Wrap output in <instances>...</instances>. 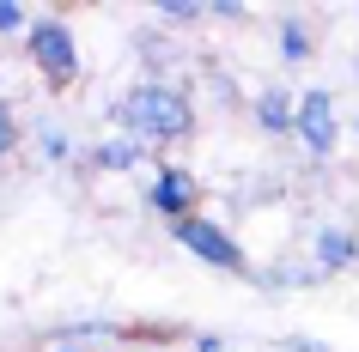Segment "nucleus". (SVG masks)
<instances>
[{"instance_id": "obj_4", "label": "nucleus", "mask_w": 359, "mask_h": 352, "mask_svg": "<svg viewBox=\"0 0 359 352\" xmlns=\"http://www.w3.org/2000/svg\"><path fill=\"white\" fill-rule=\"evenodd\" d=\"M158 213H165L170 225L177 219H195V201H201V183H195L189 170H177V164H165L158 176H152V195H147Z\"/></svg>"}, {"instance_id": "obj_7", "label": "nucleus", "mask_w": 359, "mask_h": 352, "mask_svg": "<svg viewBox=\"0 0 359 352\" xmlns=\"http://www.w3.org/2000/svg\"><path fill=\"white\" fill-rule=\"evenodd\" d=\"M292 122H299V104H292L280 85H268V92L256 97V128H268V134H292Z\"/></svg>"}, {"instance_id": "obj_13", "label": "nucleus", "mask_w": 359, "mask_h": 352, "mask_svg": "<svg viewBox=\"0 0 359 352\" xmlns=\"http://www.w3.org/2000/svg\"><path fill=\"white\" fill-rule=\"evenodd\" d=\"M43 152H49V158H67V134H55V128H43Z\"/></svg>"}, {"instance_id": "obj_8", "label": "nucleus", "mask_w": 359, "mask_h": 352, "mask_svg": "<svg viewBox=\"0 0 359 352\" xmlns=\"http://www.w3.org/2000/svg\"><path fill=\"white\" fill-rule=\"evenodd\" d=\"M140 158H147V152H140V140H104V146L92 152L97 170H134Z\"/></svg>"}, {"instance_id": "obj_12", "label": "nucleus", "mask_w": 359, "mask_h": 352, "mask_svg": "<svg viewBox=\"0 0 359 352\" xmlns=\"http://www.w3.org/2000/svg\"><path fill=\"white\" fill-rule=\"evenodd\" d=\"M13 134H19V128H13V110H6V104H0V158H6V152H13Z\"/></svg>"}, {"instance_id": "obj_2", "label": "nucleus", "mask_w": 359, "mask_h": 352, "mask_svg": "<svg viewBox=\"0 0 359 352\" xmlns=\"http://www.w3.org/2000/svg\"><path fill=\"white\" fill-rule=\"evenodd\" d=\"M25 49H31V61L43 67V79L49 85H74L79 73V49H74V31L55 19H37L31 31H25Z\"/></svg>"}, {"instance_id": "obj_6", "label": "nucleus", "mask_w": 359, "mask_h": 352, "mask_svg": "<svg viewBox=\"0 0 359 352\" xmlns=\"http://www.w3.org/2000/svg\"><path fill=\"white\" fill-rule=\"evenodd\" d=\"M317 261H323V274L353 267V261H359V237H353V231H341V225H323V231H317Z\"/></svg>"}, {"instance_id": "obj_14", "label": "nucleus", "mask_w": 359, "mask_h": 352, "mask_svg": "<svg viewBox=\"0 0 359 352\" xmlns=\"http://www.w3.org/2000/svg\"><path fill=\"white\" fill-rule=\"evenodd\" d=\"M213 19H244V0H219V6H208Z\"/></svg>"}, {"instance_id": "obj_5", "label": "nucleus", "mask_w": 359, "mask_h": 352, "mask_svg": "<svg viewBox=\"0 0 359 352\" xmlns=\"http://www.w3.org/2000/svg\"><path fill=\"white\" fill-rule=\"evenodd\" d=\"M292 134H299L317 158L335 152V104H329V92H304L299 97V122H292Z\"/></svg>"}, {"instance_id": "obj_9", "label": "nucleus", "mask_w": 359, "mask_h": 352, "mask_svg": "<svg viewBox=\"0 0 359 352\" xmlns=\"http://www.w3.org/2000/svg\"><path fill=\"white\" fill-rule=\"evenodd\" d=\"M280 55H286V61H304V55H311V37H304V24H299V19H286V24H280Z\"/></svg>"}, {"instance_id": "obj_15", "label": "nucleus", "mask_w": 359, "mask_h": 352, "mask_svg": "<svg viewBox=\"0 0 359 352\" xmlns=\"http://www.w3.org/2000/svg\"><path fill=\"white\" fill-rule=\"evenodd\" d=\"M286 352H329V346H323V340H304V334H292V340H286Z\"/></svg>"}, {"instance_id": "obj_11", "label": "nucleus", "mask_w": 359, "mask_h": 352, "mask_svg": "<svg viewBox=\"0 0 359 352\" xmlns=\"http://www.w3.org/2000/svg\"><path fill=\"white\" fill-rule=\"evenodd\" d=\"M0 31H25V6H13V0H0Z\"/></svg>"}, {"instance_id": "obj_16", "label": "nucleus", "mask_w": 359, "mask_h": 352, "mask_svg": "<svg viewBox=\"0 0 359 352\" xmlns=\"http://www.w3.org/2000/svg\"><path fill=\"white\" fill-rule=\"evenodd\" d=\"M55 352H86V340H61L55 334Z\"/></svg>"}, {"instance_id": "obj_10", "label": "nucleus", "mask_w": 359, "mask_h": 352, "mask_svg": "<svg viewBox=\"0 0 359 352\" xmlns=\"http://www.w3.org/2000/svg\"><path fill=\"white\" fill-rule=\"evenodd\" d=\"M158 19H165V24H195V19H201V6H195V0H165Z\"/></svg>"}, {"instance_id": "obj_3", "label": "nucleus", "mask_w": 359, "mask_h": 352, "mask_svg": "<svg viewBox=\"0 0 359 352\" xmlns=\"http://www.w3.org/2000/svg\"><path fill=\"white\" fill-rule=\"evenodd\" d=\"M170 237L183 243V249H195V255L208 261V267H219V274H250L244 249H238V243H231L219 225H208L201 213H195V219H177V225H170Z\"/></svg>"}, {"instance_id": "obj_1", "label": "nucleus", "mask_w": 359, "mask_h": 352, "mask_svg": "<svg viewBox=\"0 0 359 352\" xmlns=\"http://www.w3.org/2000/svg\"><path fill=\"white\" fill-rule=\"evenodd\" d=\"M116 122L147 140H183V134H195V104L177 85H134L116 97Z\"/></svg>"}]
</instances>
